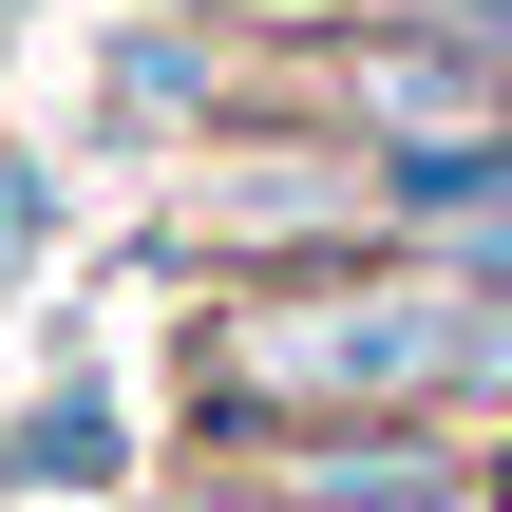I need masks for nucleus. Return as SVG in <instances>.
I'll use <instances>...</instances> for the list:
<instances>
[{
  "instance_id": "3",
  "label": "nucleus",
  "mask_w": 512,
  "mask_h": 512,
  "mask_svg": "<svg viewBox=\"0 0 512 512\" xmlns=\"http://www.w3.org/2000/svg\"><path fill=\"white\" fill-rule=\"evenodd\" d=\"M304 512H494V494H456L418 456H304Z\"/></svg>"
},
{
  "instance_id": "4",
  "label": "nucleus",
  "mask_w": 512,
  "mask_h": 512,
  "mask_svg": "<svg viewBox=\"0 0 512 512\" xmlns=\"http://www.w3.org/2000/svg\"><path fill=\"white\" fill-rule=\"evenodd\" d=\"M494 512H512V494H494Z\"/></svg>"
},
{
  "instance_id": "2",
  "label": "nucleus",
  "mask_w": 512,
  "mask_h": 512,
  "mask_svg": "<svg viewBox=\"0 0 512 512\" xmlns=\"http://www.w3.org/2000/svg\"><path fill=\"white\" fill-rule=\"evenodd\" d=\"M418 209H437V266H456V285H512V171H494V152H475L456 190L418 171Z\"/></svg>"
},
{
  "instance_id": "1",
  "label": "nucleus",
  "mask_w": 512,
  "mask_h": 512,
  "mask_svg": "<svg viewBox=\"0 0 512 512\" xmlns=\"http://www.w3.org/2000/svg\"><path fill=\"white\" fill-rule=\"evenodd\" d=\"M475 361V304L456 285H285L228 323V380L247 399H304V418H399Z\"/></svg>"
}]
</instances>
